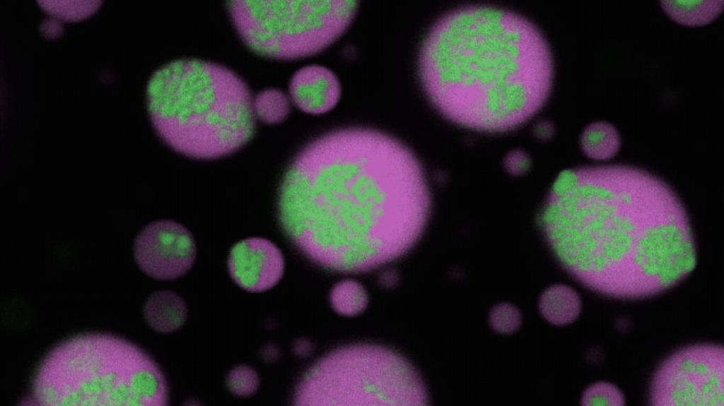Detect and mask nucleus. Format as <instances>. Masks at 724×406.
I'll list each match as a JSON object with an SVG mask.
<instances>
[{
  "instance_id": "obj_4",
  "label": "nucleus",
  "mask_w": 724,
  "mask_h": 406,
  "mask_svg": "<svg viewBox=\"0 0 724 406\" xmlns=\"http://www.w3.org/2000/svg\"><path fill=\"white\" fill-rule=\"evenodd\" d=\"M147 100L159 136L192 158L228 155L255 132L249 89L235 73L215 63L180 59L165 64L151 76Z\"/></svg>"
},
{
  "instance_id": "obj_24",
  "label": "nucleus",
  "mask_w": 724,
  "mask_h": 406,
  "mask_svg": "<svg viewBox=\"0 0 724 406\" xmlns=\"http://www.w3.org/2000/svg\"><path fill=\"white\" fill-rule=\"evenodd\" d=\"M311 350V344L305 340H299L294 345V351L299 356L305 357L308 355Z\"/></svg>"
},
{
  "instance_id": "obj_15",
  "label": "nucleus",
  "mask_w": 724,
  "mask_h": 406,
  "mask_svg": "<svg viewBox=\"0 0 724 406\" xmlns=\"http://www.w3.org/2000/svg\"><path fill=\"white\" fill-rule=\"evenodd\" d=\"M621 145L620 135L609 122L597 121L588 125L580 137L583 152L590 158L606 160L613 157Z\"/></svg>"
},
{
  "instance_id": "obj_1",
  "label": "nucleus",
  "mask_w": 724,
  "mask_h": 406,
  "mask_svg": "<svg viewBox=\"0 0 724 406\" xmlns=\"http://www.w3.org/2000/svg\"><path fill=\"white\" fill-rule=\"evenodd\" d=\"M431 206L423 168L400 141L362 128L305 147L285 172L280 225L309 259L343 273L375 270L408 253Z\"/></svg>"
},
{
  "instance_id": "obj_2",
  "label": "nucleus",
  "mask_w": 724,
  "mask_h": 406,
  "mask_svg": "<svg viewBox=\"0 0 724 406\" xmlns=\"http://www.w3.org/2000/svg\"><path fill=\"white\" fill-rule=\"evenodd\" d=\"M539 222L563 268L609 297L655 296L696 265L683 203L664 181L638 167L585 166L561 172Z\"/></svg>"
},
{
  "instance_id": "obj_18",
  "label": "nucleus",
  "mask_w": 724,
  "mask_h": 406,
  "mask_svg": "<svg viewBox=\"0 0 724 406\" xmlns=\"http://www.w3.org/2000/svg\"><path fill=\"white\" fill-rule=\"evenodd\" d=\"M581 405L583 406H623L625 400L621 390L614 385L598 382L590 386L583 393Z\"/></svg>"
},
{
  "instance_id": "obj_16",
  "label": "nucleus",
  "mask_w": 724,
  "mask_h": 406,
  "mask_svg": "<svg viewBox=\"0 0 724 406\" xmlns=\"http://www.w3.org/2000/svg\"><path fill=\"white\" fill-rule=\"evenodd\" d=\"M333 309L344 316H356L367 307L368 297L364 287L353 280H344L336 284L330 293Z\"/></svg>"
},
{
  "instance_id": "obj_21",
  "label": "nucleus",
  "mask_w": 724,
  "mask_h": 406,
  "mask_svg": "<svg viewBox=\"0 0 724 406\" xmlns=\"http://www.w3.org/2000/svg\"><path fill=\"white\" fill-rule=\"evenodd\" d=\"M522 322L521 314L515 306L502 303L494 306L489 314V323L496 332L510 334L516 331Z\"/></svg>"
},
{
  "instance_id": "obj_20",
  "label": "nucleus",
  "mask_w": 724,
  "mask_h": 406,
  "mask_svg": "<svg viewBox=\"0 0 724 406\" xmlns=\"http://www.w3.org/2000/svg\"><path fill=\"white\" fill-rule=\"evenodd\" d=\"M42 7L49 13L66 20H78L91 13L97 8L95 1H40Z\"/></svg>"
},
{
  "instance_id": "obj_12",
  "label": "nucleus",
  "mask_w": 724,
  "mask_h": 406,
  "mask_svg": "<svg viewBox=\"0 0 724 406\" xmlns=\"http://www.w3.org/2000/svg\"><path fill=\"white\" fill-rule=\"evenodd\" d=\"M144 316L154 330L170 333L179 329L187 318V307L183 299L170 291L156 292L147 299Z\"/></svg>"
},
{
  "instance_id": "obj_3",
  "label": "nucleus",
  "mask_w": 724,
  "mask_h": 406,
  "mask_svg": "<svg viewBox=\"0 0 724 406\" xmlns=\"http://www.w3.org/2000/svg\"><path fill=\"white\" fill-rule=\"evenodd\" d=\"M419 70L443 116L491 133L532 118L547 101L553 78L550 49L535 25L489 6L461 7L438 19L421 45Z\"/></svg>"
},
{
  "instance_id": "obj_13",
  "label": "nucleus",
  "mask_w": 724,
  "mask_h": 406,
  "mask_svg": "<svg viewBox=\"0 0 724 406\" xmlns=\"http://www.w3.org/2000/svg\"><path fill=\"white\" fill-rule=\"evenodd\" d=\"M539 311L550 323L565 326L573 323L578 317L581 301L578 293L565 285H554L541 295Z\"/></svg>"
},
{
  "instance_id": "obj_11",
  "label": "nucleus",
  "mask_w": 724,
  "mask_h": 406,
  "mask_svg": "<svg viewBox=\"0 0 724 406\" xmlns=\"http://www.w3.org/2000/svg\"><path fill=\"white\" fill-rule=\"evenodd\" d=\"M290 94L295 105L303 112L319 114L332 109L338 102L341 86L328 68L310 65L299 69L290 83Z\"/></svg>"
},
{
  "instance_id": "obj_10",
  "label": "nucleus",
  "mask_w": 724,
  "mask_h": 406,
  "mask_svg": "<svg viewBox=\"0 0 724 406\" xmlns=\"http://www.w3.org/2000/svg\"><path fill=\"white\" fill-rule=\"evenodd\" d=\"M228 268L233 280L249 292H262L275 286L284 272V259L272 241L260 237L243 239L229 253Z\"/></svg>"
},
{
  "instance_id": "obj_22",
  "label": "nucleus",
  "mask_w": 724,
  "mask_h": 406,
  "mask_svg": "<svg viewBox=\"0 0 724 406\" xmlns=\"http://www.w3.org/2000/svg\"><path fill=\"white\" fill-rule=\"evenodd\" d=\"M531 160L529 155L520 150L508 153L504 159L506 170L513 175L520 176L525 174L530 169Z\"/></svg>"
},
{
  "instance_id": "obj_5",
  "label": "nucleus",
  "mask_w": 724,
  "mask_h": 406,
  "mask_svg": "<svg viewBox=\"0 0 724 406\" xmlns=\"http://www.w3.org/2000/svg\"><path fill=\"white\" fill-rule=\"evenodd\" d=\"M168 395L161 371L146 352L103 333L57 345L40 363L32 386V401L48 406H160Z\"/></svg>"
},
{
  "instance_id": "obj_17",
  "label": "nucleus",
  "mask_w": 724,
  "mask_h": 406,
  "mask_svg": "<svg viewBox=\"0 0 724 406\" xmlns=\"http://www.w3.org/2000/svg\"><path fill=\"white\" fill-rule=\"evenodd\" d=\"M253 110L255 115L262 121L276 124L288 114L290 103L282 91L267 88L260 91L253 100Z\"/></svg>"
},
{
  "instance_id": "obj_9",
  "label": "nucleus",
  "mask_w": 724,
  "mask_h": 406,
  "mask_svg": "<svg viewBox=\"0 0 724 406\" xmlns=\"http://www.w3.org/2000/svg\"><path fill=\"white\" fill-rule=\"evenodd\" d=\"M134 256L146 275L170 280L191 268L196 258V245L185 227L172 220H159L147 225L138 235Z\"/></svg>"
},
{
  "instance_id": "obj_25",
  "label": "nucleus",
  "mask_w": 724,
  "mask_h": 406,
  "mask_svg": "<svg viewBox=\"0 0 724 406\" xmlns=\"http://www.w3.org/2000/svg\"><path fill=\"white\" fill-rule=\"evenodd\" d=\"M263 357L267 361H273L278 357V351L274 346H267L262 353Z\"/></svg>"
},
{
  "instance_id": "obj_23",
  "label": "nucleus",
  "mask_w": 724,
  "mask_h": 406,
  "mask_svg": "<svg viewBox=\"0 0 724 406\" xmlns=\"http://www.w3.org/2000/svg\"><path fill=\"white\" fill-rule=\"evenodd\" d=\"M534 131L536 136L539 139L547 140L554 134V128L549 121H541L536 124Z\"/></svg>"
},
{
  "instance_id": "obj_14",
  "label": "nucleus",
  "mask_w": 724,
  "mask_h": 406,
  "mask_svg": "<svg viewBox=\"0 0 724 406\" xmlns=\"http://www.w3.org/2000/svg\"><path fill=\"white\" fill-rule=\"evenodd\" d=\"M661 7L673 20L688 26L703 25L711 23L722 12L723 0L660 1Z\"/></svg>"
},
{
  "instance_id": "obj_7",
  "label": "nucleus",
  "mask_w": 724,
  "mask_h": 406,
  "mask_svg": "<svg viewBox=\"0 0 724 406\" xmlns=\"http://www.w3.org/2000/svg\"><path fill=\"white\" fill-rule=\"evenodd\" d=\"M358 1H248L228 2L244 42L269 57L295 59L315 54L346 30Z\"/></svg>"
},
{
  "instance_id": "obj_8",
  "label": "nucleus",
  "mask_w": 724,
  "mask_h": 406,
  "mask_svg": "<svg viewBox=\"0 0 724 406\" xmlns=\"http://www.w3.org/2000/svg\"><path fill=\"white\" fill-rule=\"evenodd\" d=\"M650 402L656 406H723V347L695 345L673 353L653 377Z\"/></svg>"
},
{
  "instance_id": "obj_19",
  "label": "nucleus",
  "mask_w": 724,
  "mask_h": 406,
  "mask_svg": "<svg viewBox=\"0 0 724 406\" xmlns=\"http://www.w3.org/2000/svg\"><path fill=\"white\" fill-rule=\"evenodd\" d=\"M259 379L257 372L245 365L238 366L228 374L226 385L228 390L238 397H248L257 390Z\"/></svg>"
},
{
  "instance_id": "obj_6",
  "label": "nucleus",
  "mask_w": 724,
  "mask_h": 406,
  "mask_svg": "<svg viewBox=\"0 0 724 406\" xmlns=\"http://www.w3.org/2000/svg\"><path fill=\"white\" fill-rule=\"evenodd\" d=\"M424 384L413 366L377 345L339 347L304 374L294 395L297 405H426Z\"/></svg>"
}]
</instances>
